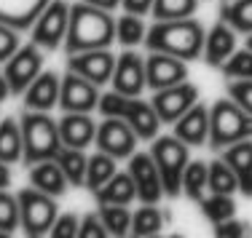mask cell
I'll return each instance as SVG.
<instances>
[{
  "label": "cell",
  "mask_w": 252,
  "mask_h": 238,
  "mask_svg": "<svg viewBox=\"0 0 252 238\" xmlns=\"http://www.w3.org/2000/svg\"><path fill=\"white\" fill-rule=\"evenodd\" d=\"M116 40V19L113 11L78 0L70 5V27L64 38V51H92V49H110Z\"/></svg>",
  "instance_id": "cell-1"
},
{
  "label": "cell",
  "mask_w": 252,
  "mask_h": 238,
  "mask_svg": "<svg viewBox=\"0 0 252 238\" xmlns=\"http://www.w3.org/2000/svg\"><path fill=\"white\" fill-rule=\"evenodd\" d=\"M204 40H207V32H204L201 22L193 19V16L156 22L145 35L148 51L172 53V56L185 59V62L204 56Z\"/></svg>",
  "instance_id": "cell-2"
},
{
  "label": "cell",
  "mask_w": 252,
  "mask_h": 238,
  "mask_svg": "<svg viewBox=\"0 0 252 238\" xmlns=\"http://www.w3.org/2000/svg\"><path fill=\"white\" fill-rule=\"evenodd\" d=\"M97 110L102 112V118H121V121H126L137 132V136L145 142H153L158 136L161 118L156 112L153 102H145L140 97H126V94L113 88V91L99 97Z\"/></svg>",
  "instance_id": "cell-3"
},
{
  "label": "cell",
  "mask_w": 252,
  "mask_h": 238,
  "mask_svg": "<svg viewBox=\"0 0 252 238\" xmlns=\"http://www.w3.org/2000/svg\"><path fill=\"white\" fill-rule=\"evenodd\" d=\"M22 136H25V163H40V160H54L62 150V134H59V121L49 118V112L27 110L22 115Z\"/></svg>",
  "instance_id": "cell-4"
},
{
  "label": "cell",
  "mask_w": 252,
  "mask_h": 238,
  "mask_svg": "<svg viewBox=\"0 0 252 238\" xmlns=\"http://www.w3.org/2000/svg\"><path fill=\"white\" fill-rule=\"evenodd\" d=\"M242 139H252V112L239 107L231 97L209 107V147L225 150Z\"/></svg>",
  "instance_id": "cell-5"
},
{
  "label": "cell",
  "mask_w": 252,
  "mask_h": 238,
  "mask_svg": "<svg viewBox=\"0 0 252 238\" xmlns=\"http://www.w3.org/2000/svg\"><path fill=\"white\" fill-rule=\"evenodd\" d=\"M151 156L161 171L166 195L169 198L183 195V174L190 163V145H185L175 134L156 136V142H151Z\"/></svg>",
  "instance_id": "cell-6"
},
{
  "label": "cell",
  "mask_w": 252,
  "mask_h": 238,
  "mask_svg": "<svg viewBox=\"0 0 252 238\" xmlns=\"http://www.w3.org/2000/svg\"><path fill=\"white\" fill-rule=\"evenodd\" d=\"M19 198V214H22V230L32 238H40L46 233H51L54 222L59 217L57 209V198L38 187H22L16 193Z\"/></svg>",
  "instance_id": "cell-7"
},
{
  "label": "cell",
  "mask_w": 252,
  "mask_h": 238,
  "mask_svg": "<svg viewBox=\"0 0 252 238\" xmlns=\"http://www.w3.org/2000/svg\"><path fill=\"white\" fill-rule=\"evenodd\" d=\"M67 27H70V5L64 0H51L32 25V43H38L43 51H57L59 46H64Z\"/></svg>",
  "instance_id": "cell-8"
},
{
  "label": "cell",
  "mask_w": 252,
  "mask_h": 238,
  "mask_svg": "<svg viewBox=\"0 0 252 238\" xmlns=\"http://www.w3.org/2000/svg\"><path fill=\"white\" fill-rule=\"evenodd\" d=\"M40 73H43V49L38 43L19 46V51L3 64V75L8 78L14 97H25L30 83L38 78Z\"/></svg>",
  "instance_id": "cell-9"
},
{
  "label": "cell",
  "mask_w": 252,
  "mask_h": 238,
  "mask_svg": "<svg viewBox=\"0 0 252 238\" xmlns=\"http://www.w3.org/2000/svg\"><path fill=\"white\" fill-rule=\"evenodd\" d=\"M153 107L156 112H158L161 123H166V126H172L175 121L185 115V112L190 110L196 102H199V86H193V83L183 80L177 83V86H169V88H161V91H153Z\"/></svg>",
  "instance_id": "cell-10"
},
{
  "label": "cell",
  "mask_w": 252,
  "mask_h": 238,
  "mask_svg": "<svg viewBox=\"0 0 252 238\" xmlns=\"http://www.w3.org/2000/svg\"><path fill=\"white\" fill-rule=\"evenodd\" d=\"M129 174L137 185V201H142V204H158L166 195L161 171H158L151 153H134V156H129Z\"/></svg>",
  "instance_id": "cell-11"
},
{
  "label": "cell",
  "mask_w": 252,
  "mask_h": 238,
  "mask_svg": "<svg viewBox=\"0 0 252 238\" xmlns=\"http://www.w3.org/2000/svg\"><path fill=\"white\" fill-rule=\"evenodd\" d=\"M137 132L129 126L121 118H105V121L97 126V139L94 145L99 147L102 153L113 156L116 160L134 156V147H137Z\"/></svg>",
  "instance_id": "cell-12"
},
{
  "label": "cell",
  "mask_w": 252,
  "mask_h": 238,
  "mask_svg": "<svg viewBox=\"0 0 252 238\" xmlns=\"http://www.w3.org/2000/svg\"><path fill=\"white\" fill-rule=\"evenodd\" d=\"M116 59L110 49H92V51H78V53H67V70L81 78H89L97 86L113 80L116 73Z\"/></svg>",
  "instance_id": "cell-13"
},
{
  "label": "cell",
  "mask_w": 252,
  "mask_h": 238,
  "mask_svg": "<svg viewBox=\"0 0 252 238\" xmlns=\"http://www.w3.org/2000/svg\"><path fill=\"white\" fill-rule=\"evenodd\" d=\"M99 86L89 78L70 73L62 78V91H59V107L64 112H92L99 107Z\"/></svg>",
  "instance_id": "cell-14"
},
{
  "label": "cell",
  "mask_w": 252,
  "mask_h": 238,
  "mask_svg": "<svg viewBox=\"0 0 252 238\" xmlns=\"http://www.w3.org/2000/svg\"><path fill=\"white\" fill-rule=\"evenodd\" d=\"M145 70H148V88L151 91H161V88L188 80V62L172 56V53L151 51V56L145 59Z\"/></svg>",
  "instance_id": "cell-15"
},
{
  "label": "cell",
  "mask_w": 252,
  "mask_h": 238,
  "mask_svg": "<svg viewBox=\"0 0 252 238\" xmlns=\"http://www.w3.org/2000/svg\"><path fill=\"white\" fill-rule=\"evenodd\" d=\"M113 88L126 94V97H140L148 88V70H145V59L137 53L126 51L116 59V73H113Z\"/></svg>",
  "instance_id": "cell-16"
},
{
  "label": "cell",
  "mask_w": 252,
  "mask_h": 238,
  "mask_svg": "<svg viewBox=\"0 0 252 238\" xmlns=\"http://www.w3.org/2000/svg\"><path fill=\"white\" fill-rule=\"evenodd\" d=\"M172 134L190 147L209 145V107L196 102L180 121L172 123Z\"/></svg>",
  "instance_id": "cell-17"
},
{
  "label": "cell",
  "mask_w": 252,
  "mask_h": 238,
  "mask_svg": "<svg viewBox=\"0 0 252 238\" xmlns=\"http://www.w3.org/2000/svg\"><path fill=\"white\" fill-rule=\"evenodd\" d=\"M59 91H62V78L51 70H43L25 91V107L49 112L54 107H59Z\"/></svg>",
  "instance_id": "cell-18"
},
{
  "label": "cell",
  "mask_w": 252,
  "mask_h": 238,
  "mask_svg": "<svg viewBox=\"0 0 252 238\" xmlns=\"http://www.w3.org/2000/svg\"><path fill=\"white\" fill-rule=\"evenodd\" d=\"M59 134L64 147L86 150L97 139V123L92 121V112H64V118L59 121Z\"/></svg>",
  "instance_id": "cell-19"
},
{
  "label": "cell",
  "mask_w": 252,
  "mask_h": 238,
  "mask_svg": "<svg viewBox=\"0 0 252 238\" xmlns=\"http://www.w3.org/2000/svg\"><path fill=\"white\" fill-rule=\"evenodd\" d=\"M51 0H0V22L14 29H32L35 19Z\"/></svg>",
  "instance_id": "cell-20"
},
{
  "label": "cell",
  "mask_w": 252,
  "mask_h": 238,
  "mask_svg": "<svg viewBox=\"0 0 252 238\" xmlns=\"http://www.w3.org/2000/svg\"><path fill=\"white\" fill-rule=\"evenodd\" d=\"M233 51H236V29L228 22H218L204 40V62L209 67H223V62Z\"/></svg>",
  "instance_id": "cell-21"
},
{
  "label": "cell",
  "mask_w": 252,
  "mask_h": 238,
  "mask_svg": "<svg viewBox=\"0 0 252 238\" xmlns=\"http://www.w3.org/2000/svg\"><path fill=\"white\" fill-rule=\"evenodd\" d=\"M223 160L233 169L239 180V193L244 198H252V139H242L236 145L225 147Z\"/></svg>",
  "instance_id": "cell-22"
},
{
  "label": "cell",
  "mask_w": 252,
  "mask_h": 238,
  "mask_svg": "<svg viewBox=\"0 0 252 238\" xmlns=\"http://www.w3.org/2000/svg\"><path fill=\"white\" fill-rule=\"evenodd\" d=\"M30 185L54 195V198H59V195L67 193L70 182L57 160H40V163L30 166Z\"/></svg>",
  "instance_id": "cell-23"
},
{
  "label": "cell",
  "mask_w": 252,
  "mask_h": 238,
  "mask_svg": "<svg viewBox=\"0 0 252 238\" xmlns=\"http://www.w3.org/2000/svg\"><path fill=\"white\" fill-rule=\"evenodd\" d=\"M134 198H137V185H134V180H131L129 171H116L99 190H94V201H97L99 206L102 204L129 206Z\"/></svg>",
  "instance_id": "cell-24"
},
{
  "label": "cell",
  "mask_w": 252,
  "mask_h": 238,
  "mask_svg": "<svg viewBox=\"0 0 252 238\" xmlns=\"http://www.w3.org/2000/svg\"><path fill=\"white\" fill-rule=\"evenodd\" d=\"M25 158V136H22V123L14 118L0 121V160L3 163H19Z\"/></svg>",
  "instance_id": "cell-25"
},
{
  "label": "cell",
  "mask_w": 252,
  "mask_h": 238,
  "mask_svg": "<svg viewBox=\"0 0 252 238\" xmlns=\"http://www.w3.org/2000/svg\"><path fill=\"white\" fill-rule=\"evenodd\" d=\"M62 166L70 187H86V171H89V156L78 147H62L59 156L54 158Z\"/></svg>",
  "instance_id": "cell-26"
},
{
  "label": "cell",
  "mask_w": 252,
  "mask_h": 238,
  "mask_svg": "<svg viewBox=\"0 0 252 238\" xmlns=\"http://www.w3.org/2000/svg\"><path fill=\"white\" fill-rule=\"evenodd\" d=\"M166 225V214L158 209V204H142L131 214V236L137 238H153Z\"/></svg>",
  "instance_id": "cell-27"
},
{
  "label": "cell",
  "mask_w": 252,
  "mask_h": 238,
  "mask_svg": "<svg viewBox=\"0 0 252 238\" xmlns=\"http://www.w3.org/2000/svg\"><path fill=\"white\" fill-rule=\"evenodd\" d=\"M199 206H201L204 219H207L212 228L220 222H225V219H231V217H236V201H233V195L209 193L199 201Z\"/></svg>",
  "instance_id": "cell-28"
},
{
  "label": "cell",
  "mask_w": 252,
  "mask_h": 238,
  "mask_svg": "<svg viewBox=\"0 0 252 238\" xmlns=\"http://www.w3.org/2000/svg\"><path fill=\"white\" fill-rule=\"evenodd\" d=\"M207 190H209V163H204V160H190L185 174H183V195L188 201H196V204H199Z\"/></svg>",
  "instance_id": "cell-29"
},
{
  "label": "cell",
  "mask_w": 252,
  "mask_h": 238,
  "mask_svg": "<svg viewBox=\"0 0 252 238\" xmlns=\"http://www.w3.org/2000/svg\"><path fill=\"white\" fill-rule=\"evenodd\" d=\"M145 35H148V27H145L140 14L124 11V16L116 19V40L124 49H134V46L145 43Z\"/></svg>",
  "instance_id": "cell-30"
},
{
  "label": "cell",
  "mask_w": 252,
  "mask_h": 238,
  "mask_svg": "<svg viewBox=\"0 0 252 238\" xmlns=\"http://www.w3.org/2000/svg\"><path fill=\"white\" fill-rule=\"evenodd\" d=\"M118 171V163L113 156H107V153H94V156H89V171H86V187L92 190H99L105 185L107 180H110L113 174Z\"/></svg>",
  "instance_id": "cell-31"
},
{
  "label": "cell",
  "mask_w": 252,
  "mask_h": 238,
  "mask_svg": "<svg viewBox=\"0 0 252 238\" xmlns=\"http://www.w3.org/2000/svg\"><path fill=\"white\" fill-rule=\"evenodd\" d=\"M99 217L105 222L107 233L113 238H121V236H129L131 233V212L121 204H102L99 206Z\"/></svg>",
  "instance_id": "cell-32"
},
{
  "label": "cell",
  "mask_w": 252,
  "mask_h": 238,
  "mask_svg": "<svg viewBox=\"0 0 252 238\" xmlns=\"http://www.w3.org/2000/svg\"><path fill=\"white\" fill-rule=\"evenodd\" d=\"M220 14H223V22H228L236 32H252V0H228Z\"/></svg>",
  "instance_id": "cell-33"
},
{
  "label": "cell",
  "mask_w": 252,
  "mask_h": 238,
  "mask_svg": "<svg viewBox=\"0 0 252 238\" xmlns=\"http://www.w3.org/2000/svg\"><path fill=\"white\" fill-rule=\"evenodd\" d=\"M209 193H223V195L239 193V180L223 158L209 163Z\"/></svg>",
  "instance_id": "cell-34"
},
{
  "label": "cell",
  "mask_w": 252,
  "mask_h": 238,
  "mask_svg": "<svg viewBox=\"0 0 252 238\" xmlns=\"http://www.w3.org/2000/svg\"><path fill=\"white\" fill-rule=\"evenodd\" d=\"M22 230V214H19V198L8 193V187L0 190V236H14Z\"/></svg>",
  "instance_id": "cell-35"
},
{
  "label": "cell",
  "mask_w": 252,
  "mask_h": 238,
  "mask_svg": "<svg viewBox=\"0 0 252 238\" xmlns=\"http://www.w3.org/2000/svg\"><path fill=\"white\" fill-rule=\"evenodd\" d=\"M199 8V0H153V19L166 22V19H185L193 16Z\"/></svg>",
  "instance_id": "cell-36"
},
{
  "label": "cell",
  "mask_w": 252,
  "mask_h": 238,
  "mask_svg": "<svg viewBox=\"0 0 252 238\" xmlns=\"http://www.w3.org/2000/svg\"><path fill=\"white\" fill-rule=\"evenodd\" d=\"M223 75L225 78H252V51L242 49V51H233L231 56L223 62Z\"/></svg>",
  "instance_id": "cell-37"
},
{
  "label": "cell",
  "mask_w": 252,
  "mask_h": 238,
  "mask_svg": "<svg viewBox=\"0 0 252 238\" xmlns=\"http://www.w3.org/2000/svg\"><path fill=\"white\" fill-rule=\"evenodd\" d=\"M228 97L239 107L252 112V78H233L228 83Z\"/></svg>",
  "instance_id": "cell-38"
},
{
  "label": "cell",
  "mask_w": 252,
  "mask_h": 238,
  "mask_svg": "<svg viewBox=\"0 0 252 238\" xmlns=\"http://www.w3.org/2000/svg\"><path fill=\"white\" fill-rule=\"evenodd\" d=\"M78 230H81V217L67 212V214H59L57 217V222H54L49 236L51 238H78Z\"/></svg>",
  "instance_id": "cell-39"
},
{
  "label": "cell",
  "mask_w": 252,
  "mask_h": 238,
  "mask_svg": "<svg viewBox=\"0 0 252 238\" xmlns=\"http://www.w3.org/2000/svg\"><path fill=\"white\" fill-rule=\"evenodd\" d=\"M19 29L8 27L0 22V64H5L16 51H19Z\"/></svg>",
  "instance_id": "cell-40"
},
{
  "label": "cell",
  "mask_w": 252,
  "mask_h": 238,
  "mask_svg": "<svg viewBox=\"0 0 252 238\" xmlns=\"http://www.w3.org/2000/svg\"><path fill=\"white\" fill-rule=\"evenodd\" d=\"M110 233H107L105 222H102L99 212L94 214H83L81 217V230H78V238H107Z\"/></svg>",
  "instance_id": "cell-41"
},
{
  "label": "cell",
  "mask_w": 252,
  "mask_h": 238,
  "mask_svg": "<svg viewBox=\"0 0 252 238\" xmlns=\"http://www.w3.org/2000/svg\"><path fill=\"white\" fill-rule=\"evenodd\" d=\"M250 228H252V225L247 222V219L231 217V219H225V222L215 225V236H218V238H244V236L252 233Z\"/></svg>",
  "instance_id": "cell-42"
},
{
  "label": "cell",
  "mask_w": 252,
  "mask_h": 238,
  "mask_svg": "<svg viewBox=\"0 0 252 238\" xmlns=\"http://www.w3.org/2000/svg\"><path fill=\"white\" fill-rule=\"evenodd\" d=\"M121 8L129 11V14H151L153 0H121Z\"/></svg>",
  "instance_id": "cell-43"
},
{
  "label": "cell",
  "mask_w": 252,
  "mask_h": 238,
  "mask_svg": "<svg viewBox=\"0 0 252 238\" xmlns=\"http://www.w3.org/2000/svg\"><path fill=\"white\" fill-rule=\"evenodd\" d=\"M8 97H14V91H11V83H8V78H5L3 73H0V105H3Z\"/></svg>",
  "instance_id": "cell-44"
},
{
  "label": "cell",
  "mask_w": 252,
  "mask_h": 238,
  "mask_svg": "<svg viewBox=\"0 0 252 238\" xmlns=\"http://www.w3.org/2000/svg\"><path fill=\"white\" fill-rule=\"evenodd\" d=\"M8 185H11V169H8V163L0 160V190H5Z\"/></svg>",
  "instance_id": "cell-45"
},
{
  "label": "cell",
  "mask_w": 252,
  "mask_h": 238,
  "mask_svg": "<svg viewBox=\"0 0 252 238\" xmlns=\"http://www.w3.org/2000/svg\"><path fill=\"white\" fill-rule=\"evenodd\" d=\"M86 3L99 5V8H105V11H116L118 5H121V0H86Z\"/></svg>",
  "instance_id": "cell-46"
},
{
  "label": "cell",
  "mask_w": 252,
  "mask_h": 238,
  "mask_svg": "<svg viewBox=\"0 0 252 238\" xmlns=\"http://www.w3.org/2000/svg\"><path fill=\"white\" fill-rule=\"evenodd\" d=\"M247 49H250V51H252V32H250V35H247Z\"/></svg>",
  "instance_id": "cell-47"
},
{
  "label": "cell",
  "mask_w": 252,
  "mask_h": 238,
  "mask_svg": "<svg viewBox=\"0 0 252 238\" xmlns=\"http://www.w3.org/2000/svg\"><path fill=\"white\" fill-rule=\"evenodd\" d=\"M225 3H228V0H225Z\"/></svg>",
  "instance_id": "cell-48"
}]
</instances>
